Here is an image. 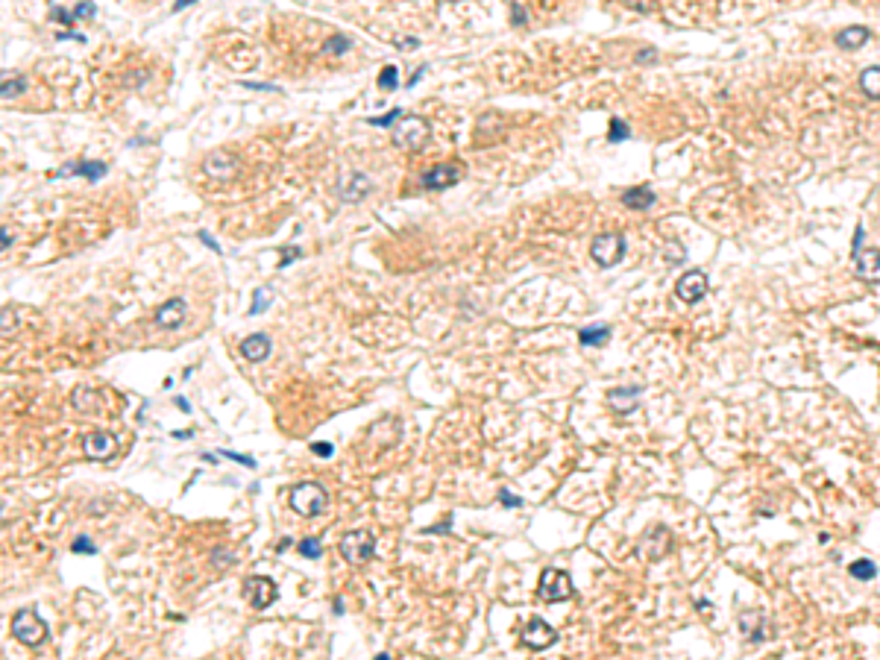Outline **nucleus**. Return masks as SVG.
Instances as JSON below:
<instances>
[{"instance_id":"nucleus-7","label":"nucleus","mask_w":880,"mask_h":660,"mask_svg":"<svg viewBox=\"0 0 880 660\" xmlns=\"http://www.w3.org/2000/svg\"><path fill=\"white\" fill-rule=\"evenodd\" d=\"M537 593L546 601H566L572 599V578L563 570H543L537 581Z\"/></svg>"},{"instance_id":"nucleus-23","label":"nucleus","mask_w":880,"mask_h":660,"mask_svg":"<svg viewBox=\"0 0 880 660\" xmlns=\"http://www.w3.org/2000/svg\"><path fill=\"white\" fill-rule=\"evenodd\" d=\"M860 91H863L866 97L880 100V65L866 68V71L860 74Z\"/></svg>"},{"instance_id":"nucleus-46","label":"nucleus","mask_w":880,"mask_h":660,"mask_svg":"<svg viewBox=\"0 0 880 660\" xmlns=\"http://www.w3.org/2000/svg\"><path fill=\"white\" fill-rule=\"evenodd\" d=\"M426 71H428V68H426V65H420V68H417V74H414V77L408 79V88H414L417 83H420V79H423V74H426Z\"/></svg>"},{"instance_id":"nucleus-27","label":"nucleus","mask_w":880,"mask_h":660,"mask_svg":"<svg viewBox=\"0 0 880 660\" xmlns=\"http://www.w3.org/2000/svg\"><path fill=\"white\" fill-rule=\"evenodd\" d=\"M350 50V39L346 36H332L326 44H323V53L326 56H338V53H346Z\"/></svg>"},{"instance_id":"nucleus-8","label":"nucleus","mask_w":880,"mask_h":660,"mask_svg":"<svg viewBox=\"0 0 880 660\" xmlns=\"http://www.w3.org/2000/svg\"><path fill=\"white\" fill-rule=\"evenodd\" d=\"M244 599L250 601L256 610H264L270 608L276 599H279V587H276L273 578H264V575H252L244 581Z\"/></svg>"},{"instance_id":"nucleus-1","label":"nucleus","mask_w":880,"mask_h":660,"mask_svg":"<svg viewBox=\"0 0 880 660\" xmlns=\"http://www.w3.org/2000/svg\"><path fill=\"white\" fill-rule=\"evenodd\" d=\"M291 508L299 517H317L326 508V490L317 481H299L291 490Z\"/></svg>"},{"instance_id":"nucleus-14","label":"nucleus","mask_w":880,"mask_h":660,"mask_svg":"<svg viewBox=\"0 0 880 660\" xmlns=\"http://www.w3.org/2000/svg\"><path fill=\"white\" fill-rule=\"evenodd\" d=\"M640 397H643V388H640V385H625V388L608 390L610 408L619 411V414H631V411L640 408Z\"/></svg>"},{"instance_id":"nucleus-15","label":"nucleus","mask_w":880,"mask_h":660,"mask_svg":"<svg viewBox=\"0 0 880 660\" xmlns=\"http://www.w3.org/2000/svg\"><path fill=\"white\" fill-rule=\"evenodd\" d=\"M857 276L868 285H877L880 282V250H860L857 252Z\"/></svg>"},{"instance_id":"nucleus-16","label":"nucleus","mask_w":880,"mask_h":660,"mask_svg":"<svg viewBox=\"0 0 880 660\" xmlns=\"http://www.w3.org/2000/svg\"><path fill=\"white\" fill-rule=\"evenodd\" d=\"M106 170H109L106 161H91V159H86V161H71L68 168L56 170V177H74V173H79V177H86L88 182H97V179L106 177Z\"/></svg>"},{"instance_id":"nucleus-30","label":"nucleus","mask_w":880,"mask_h":660,"mask_svg":"<svg viewBox=\"0 0 880 660\" xmlns=\"http://www.w3.org/2000/svg\"><path fill=\"white\" fill-rule=\"evenodd\" d=\"M217 458H229V461H235V464H241V467H250V470H256V458H250V455H241V452H229V449H220V452H217Z\"/></svg>"},{"instance_id":"nucleus-51","label":"nucleus","mask_w":880,"mask_h":660,"mask_svg":"<svg viewBox=\"0 0 880 660\" xmlns=\"http://www.w3.org/2000/svg\"><path fill=\"white\" fill-rule=\"evenodd\" d=\"M0 244H3V250H9V244H12V232H9V229H3V238H0Z\"/></svg>"},{"instance_id":"nucleus-9","label":"nucleus","mask_w":880,"mask_h":660,"mask_svg":"<svg viewBox=\"0 0 880 660\" xmlns=\"http://www.w3.org/2000/svg\"><path fill=\"white\" fill-rule=\"evenodd\" d=\"M461 177H464L461 161H443V165H434L432 170H426L420 177V185L428 191H443V188H452Z\"/></svg>"},{"instance_id":"nucleus-17","label":"nucleus","mask_w":880,"mask_h":660,"mask_svg":"<svg viewBox=\"0 0 880 660\" xmlns=\"http://www.w3.org/2000/svg\"><path fill=\"white\" fill-rule=\"evenodd\" d=\"M270 350H273V343H270V338L264 332H256V334H250V338L241 341V355H244L247 361H252V364L264 361V358L270 355Z\"/></svg>"},{"instance_id":"nucleus-3","label":"nucleus","mask_w":880,"mask_h":660,"mask_svg":"<svg viewBox=\"0 0 880 660\" xmlns=\"http://www.w3.org/2000/svg\"><path fill=\"white\" fill-rule=\"evenodd\" d=\"M376 554V540L367 531H346L341 537V558L352 566H361Z\"/></svg>"},{"instance_id":"nucleus-4","label":"nucleus","mask_w":880,"mask_h":660,"mask_svg":"<svg viewBox=\"0 0 880 660\" xmlns=\"http://www.w3.org/2000/svg\"><path fill=\"white\" fill-rule=\"evenodd\" d=\"M625 256V238L619 232H605L596 235L593 244H590V259H593L599 268H613L619 264Z\"/></svg>"},{"instance_id":"nucleus-45","label":"nucleus","mask_w":880,"mask_h":660,"mask_svg":"<svg viewBox=\"0 0 880 660\" xmlns=\"http://www.w3.org/2000/svg\"><path fill=\"white\" fill-rule=\"evenodd\" d=\"M860 247H863V226H857L854 229V256L860 252Z\"/></svg>"},{"instance_id":"nucleus-31","label":"nucleus","mask_w":880,"mask_h":660,"mask_svg":"<svg viewBox=\"0 0 880 660\" xmlns=\"http://www.w3.org/2000/svg\"><path fill=\"white\" fill-rule=\"evenodd\" d=\"M24 88H27V79H24V77L6 79V83H3V97H15V94H21Z\"/></svg>"},{"instance_id":"nucleus-12","label":"nucleus","mask_w":880,"mask_h":660,"mask_svg":"<svg viewBox=\"0 0 880 660\" xmlns=\"http://www.w3.org/2000/svg\"><path fill=\"white\" fill-rule=\"evenodd\" d=\"M739 631L746 634L748 643H763L772 631L769 625V617L763 610H743L739 613Z\"/></svg>"},{"instance_id":"nucleus-22","label":"nucleus","mask_w":880,"mask_h":660,"mask_svg":"<svg viewBox=\"0 0 880 660\" xmlns=\"http://www.w3.org/2000/svg\"><path fill=\"white\" fill-rule=\"evenodd\" d=\"M608 338H610V326H608V323L578 329V341H581V346H599V343H605Z\"/></svg>"},{"instance_id":"nucleus-13","label":"nucleus","mask_w":880,"mask_h":660,"mask_svg":"<svg viewBox=\"0 0 880 660\" xmlns=\"http://www.w3.org/2000/svg\"><path fill=\"white\" fill-rule=\"evenodd\" d=\"M83 452L91 461H109L114 452H118V440H114L109 432H91L83 440Z\"/></svg>"},{"instance_id":"nucleus-32","label":"nucleus","mask_w":880,"mask_h":660,"mask_svg":"<svg viewBox=\"0 0 880 660\" xmlns=\"http://www.w3.org/2000/svg\"><path fill=\"white\" fill-rule=\"evenodd\" d=\"M71 549H74V554H97V546L88 537H77Z\"/></svg>"},{"instance_id":"nucleus-5","label":"nucleus","mask_w":880,"mask_h":660,"mask_svg":"<svg viewBox=\"0 0 880 660\" xmlns=\"http://www.w3.org/2000/svg\"><path fill=\"white\" fill-rule=\"evenodd\" d=\"M669 549H672V531H669L666 526H654V528H648L643 534L640 546H637V554H640L646 563H657V561L666 558Z\"/></svg>"},{"instance_id":"nucleus-37","label":"nucleus","mask_w":880,"mask_h":660,"mask_svg":"<svg viewBox=\"0 0 880 660\" xmlns=\"http://www.w3.org/2000/svg\"><path fill=\"white\" fill-rule=\"evenodd\" d=\"M212 561H214V566H217V570H220V566H229V561H232V552H229V549H220V546H217V549L212 552Z\"/></svg>"},{"instance_id":"nucleus-52","label":"nucleus","mask_w":880,"mask_h":660,"mask_svg":"<svg viewBox=\"0 0 880 660\" xmlns=\"http://www.w3.org/2000/svg\"><path fill=\"white\" fill-rule=\"evenodd\" d=\"M170 434H173V437H177V440H188V437H191L194 432H170Z\"/></svg>"},{"instance_id":"nucleus-6","label":"nucleus","mask_w":880,"mask_h":660,"mask_svg":"<svg viewBox=\"0 0 880 660\" xmlns=\"http://www.w3.org/2000/svg\"><path fill=\"white\" fill-rule=\"evenodd\" d=\"M428 135H432V126H428V121L411 114V118H405V121L397 126V130H393V144L402 147V150H420V147L428 141Z\"/></svg>"},{"instance_id":"nucleus-33","label":"nucleus","mask_w":880,"mask_h":660,"mask_svg":"<svg viewBox=\"0 0 880 660\" xmlns=\"http://www.w3.org/2000/svg\"><path fill=\"white\" fill-rule=\"evenodd\" d=\"M50 18L59 21V24H74V21H77V15H74V12H65L62 6H50Z\"/></svg>"},{"instance_id":"nucleus-39","label":"nucleus","mask_w":880,"mask_h":660,"mask_svg":"<svg viewBox=\"0 0 880 660\" xmlns=\"http://www.w3.org/2000/svg\"><path fill=\"white\" fill-rule=\"evenodd\" d=\"M511 24H517V27L526 24V9L519 3H511Z\"/></svg>"},{"instance_id":"nucleus-20","label":"nucleus","mask_w":880,"mask_h":660,"mask_svg":"<svg viewBox=\"0 0 880 660\" xmlns=\"http://www.w3.org/2000/svg\"><path fill=\"white\" fill-rule=\"evenodd\" d=\"M868 39H872V32H868L866 27H845V30L837 32V48H842V50H857V48H863Z\"/></svg>"},{"instance_id":"nucleus-41","label":"nucleus","mask_w":880,"mask_h":660,"mask_svg":"<svg viewBox=\"0 0 880 660\" xmlns=\"http://www.w3.org/2000/svg\"><path fill=\"white\" fill-rule=\"evenodd\" d=\"M241 86H244V88H252V91H279V88L270 86V83H247V79H244Z\"/></svg>"},{"instance_id":"nucleus-11","label":"nucleus","mask_w":880,"mask_h":660,"mask_svg":"<svg viewBox=\"0 0 880 660\" xmlns=\"http://www.w3.org/2000/svg\"><path fill=\"white\" fill-rule=\"evenodd\" d=\"M523 643L531 648V652H543V648H549V646L558 643V631H554L549 622H543L540 617H534V619L526 625Z\"/></svg>"},{"instance_id":"nucleus-44","label":"nucleus","mask_w":880,"mask_h":660,"mask_svg":"<svg viewBox=\"0 0 880 660\" xmlns=\"http://www.w3.org/2000/svg\"><path fill=\"white\" fill-rule=\"evenodd\" d=\"M12 326H15V314H12V308H3V332H12Z\"/></svg>"},{"instance_id":"nucleus-18","label":"nucleus","mask_w":880,"mask_h":660,"mask_svg":"<svg viewBox=\"0 0 880 660\" xmlns=\"http://www.w3.org/2000/svg\"><path fill=\"white\" fill-rule=\"evenodd\" d=\"M185 320V303L182 299H168L165 306H159L156 311V326L159 329H179Z\"/></svg>"},{"instance_id":"nucleus-10","label":"nucleus","mask_w":880,"mask_h":660,"mask_svg":"<svg viewBox=\"0 0 880 660\" xmlns=\"http://www.w3.org/2000/svg\"><path fill=\"white\" fill-rule=\"evenodd\" d=\"M708 291H710V282H708V276H704L701 270H687V273L675 282L678 299H684V303H690V306L708 297Z\"/></svg>"},{"instance_id":"nucleus-43","label":"nucleus","mask_w":880,"mask_h":660,"mask_svg":"<svg viewBox=\"0 0 880 660\" xmlns=\"http://www.w3.org/2000/svg\"><path fill=\"white\" fill-rule=\"evenodd\" d=\"M314 452H317L320 458H332V455H334V446H332V443H314Z\"/></svg>"},{"instance_id":"nucleus-36","label":"nucleus","mask_w":880,"mask_h":660,"mask_svg":"<svg viewBox=\"0 0 880 660\" xmlns=\"http://www.w3.org/2000/svg\"><path fill=\"white\" fill-rule=\"evenodd\" d=\"M74 15H77V18H94V15H97V6L91 3V0H86V3H77V6H74Z\"/></svg>"},{"instance_id":"nucleus-50","label":"nucleus","mask_w":880,"mask_h":660,"mask_svg":"<svg viewBox=\"0 0 880 660\" xmlns=\"http://www.w3.org/2000/svg\"><path fill=\"white\" fill-rule=\"evenodd\" d=\"M399 44H402V50H414V48H417V44H420V41H417V39H402Z\"/></svg>"},{"instance_id":"nucleus-38","label":"nucleus","mask_w":880,"mask_h":660,"mask_svg":"<svg viewBox=\"0 0 880 660\" xmlns=\"http://www.w3.org/2000/svg\"><path fill=\"white\" fill-rule=\"evenodd\" d=\"M499 502H502L505 508H523V499H519V496H514L511 490H499Z\"/></svg>"},{"instance_id":"nucleus-54","label":"nucleus","mask_w":880,"mask_h":660,"mask_svg":"<svg viewBox=\"0 0 880 660\" xmlns=\"http://www.w3.org/2000/svg\"><path fill=\"white\" fill-rule=\"evenodd\" d=\"M449 3H458V0H449Z\"/></svg>"},{"instance_id":"nucleus-2","label":"nucleus","mask_w":880,"mask_h":660,"mask_svg":"<svg viewBox=\"0 0 880 660\" xmlns=\"http://www.w3.org/2000/svg\"><path fill=\"white\" fill-rule=\"evenodd\" d=\"M12 637L24 646H41L48 640V625L36 610H18L12 617Z\"/></svg>"},{"instance_id":"nucleus-28","label":"nucleus","mask_w":880,"mask_h":660,"mask_svg":"<svg viewBox=\"0 0 880 660\" xmlns=\"http://www.w3.org/2000/svg\"><path fill=\"white\" fill-rule=\"evenodd\" d=\"M299 554H303V558H311V561L320 558V554H323V546L317 543V537H306V540H299Z\"/></svg>"},{"instance_id":"nucleus-21","label":"nucleus","mask_w":880,"mask_h":660,"mask_svg":"<svg viewBox=\"0 0 880 660\" xmlns=\"http://www.w3.org/2000/svg\"><path fill=\"white\" fill-rule=\"evenodd\" d=\"M654 191L652 188H646V185H640V188H628L622 194V206H628V208H637V212H646L648 206H654Z\"/></svg>"},{"instance_id":"nucleus-19","label":"nucleus","mask_w":880,"mask_h":660,"mask_svg":"<svg viewBox=\"0 0 880 660\" xmlns=\"http://www.w3.org/2000/svg\"><path fill=\"white\" fill-rule=\"evenodd\" d=\"M370 177H364V173H352L350 177V182H343L341 185V200L343 203H358L361 197H367L370 194Z\"/></svg>"},{"instance_id":"nucleus-42","label":"nucleus","mask_w":880,"mask_h":660,"mask_svg":"<svg viewBox=\"0 0 880 660\" xmlns=\"http://www.w3.org/2000/svg\"><path fill=\"white\" fill-rule=\"evenodd\" d=\"M200 241H203V244H206L208 250H214V252H223V247H220L217 241H214L212 235H208V232H200Z\"/></svg>"},{"instance_id":"nucleus-49","label":"nucleus","mask_w":880,"mask_h":660,"mask_svg":"<svg viewBox=\"0 0 880 660\" xmlns=\"http://www.w3.org/2000/svg\"><path fill=\"white\" fill-rule=\"evenodd\" d=\"M177 405H179L182 414H191V405H188V399H185V397H177Z\"/></svg>"},{"instance_id":"nucleus-53","label":"nucleus","mask_w":880,"mask_h":660,"mask_svg":"<svg viewBox=\"0 0 880 660\" xmlns=\"http://www.w3.org/2000/svg\"><path fill=\"white\" fill-rule=\"evenodd\" d=\"M288 546H291V537H282V543H279V552H285Z\"/></svg>"},{"instance_id":"nucleus-26","label":"nucleus","mask_w":880,"mask_h":660,"mask_svg":"<svg viewBox=\"0 0 880 660\" xmlns=\"http://www.w3.org/2000/svg\"><path fill=\"white\" fill-rule=\"evenodd\" d=\"M268 306H270V291H268V288H259V291L252 294V308H250V314H252V317H259V314H264V311H268Z\"/></svg>"},{"instance_id":"nucleus-40","label":"nucleus","mask_w":880,"mask_h":660,"mask_svg":"<svg viewBox=\"0 0 880 660\" xmlns=\"http://www.w3.org/2000/svg\"><path fill=\"white\" fill-rule=\"evenodd\" d=\"M56 39H59V41H79V44H86L83 32H56Z\"/></svg>"},{"instance_id":"nucleus-48","label":"nucleus","mask_w":880,"mask_h":660,"mask_svg":"<svg viewBox=\"0 0 880 660\" xmlns=\"http://www.w3.org/2000/svg\"><path fill=\"white\" fill-rule=\"evenodd\" d=\"M191 3H194V0H177V3L170 6V12H182V9H185V6H191Z\"/></svg>"},{"instance_id":"nucleus-29","label":"nucleus","mask_w":880,"mask_h":660,"mask_svg":"<svg viewBox=\"0 0 880 660\" xmlns=\"http://www.w3.org/2000/svg\"><path fill=\"white\" fill-rule=\"evenodd\" d=\"M631 135V130L625 126L619 118H610V132H608V141H613V144H619V141H625V138Z\"/></svg>"},{"instance_id":"nucleus-47","label":"nucleus","mask_w":880,"mask_h":660,"mask_svg":"<svg viewBox=\"0 0 880 660\" xmlns=\"http://www.w3.org/2000/svg\"><path fill=\"white\" fill-rule=\"evenodd\" d=\"M282 252H285V256H299V250H297V247H294V250L288 247V250H282ZM288 264H291V259H282V261H279V268H288Z\"/></svg>"},{"instance_id":"nucleus-35","label":"nucleus","mask_w":880,"mask_h":660,"mask_svg":"<svg viewBox=\"0 0 880 660\" xmlns=\"http://www.w3.org/2000/svg\"><path fill=\"white\" fill-rule=\"evenodd\" d=\"M449 531H452V517H446L443 523H437V526L423 528V534H449Z\"/></svg>"},{"instance_id":"nucleus-25","label":"nucleus","mask_w":880,"mask_h":660,"mask_svg":"<svg viewBox=\"0 0 880 660\" xmlns=\"http://www.w3.org/2000/svg\"><path fill=\"white\" fill-rule=\"evenodd\" d=\"M379 88H388V91H397V88H399V71H397L393 65L381 68V74H379Z\"/></svg>"},{"instance_id":"nucleus-24","label":"nucleus","mask_w":880,"mask_h":660,"mask_svg":"<svg viewBox=\"0 0 880 660\" xmlns=\"http://www.w3.org/2000/svg\"><path fill=\"white\" fill-rule=\"evenodd\" d=\"M848 572L857 578V581H872V578L877 575V566L868 561V558H863V561H854V563L848 566Z\"/></svg>"},{"instance_id":"nucleus-34","label":"nucleus","mask_w":880,"mask_h":660,"mask_svg":"<svg viewBox=\"0 0 880 660\" xmlns=\"http://www.w3.org/2000/svg\"><path fill=\"white\" fill-rule=\"evenodd\" d=\"M399 114H402V109H390L388 114H379V118H370V123H373V126H390L393 121L399 118Z\"/></svg>"}]
</instances>
